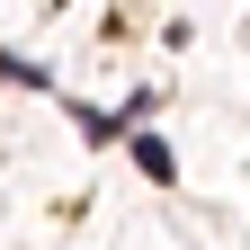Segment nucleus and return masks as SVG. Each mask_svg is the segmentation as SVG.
Returning a JSON list of instances; mask_svg holds the SVG:
<instances>
[{"mask_svg": "<svg viewBox=\"0 0 250 250\" xmlns=\"http://www.w3.org/2000/svg\"><path fill=\"white\" fill-rule=\"evenodd\" d=\"M134 170H143V179H161V188H170V179H179V170H170V143H152V134H143V143H134Z\"/></svg>", "mask_w": 250, "mask_h": 250, "instance_id": "nucleus-1", "label": "nucleus"}]
</instances>
